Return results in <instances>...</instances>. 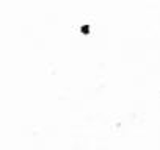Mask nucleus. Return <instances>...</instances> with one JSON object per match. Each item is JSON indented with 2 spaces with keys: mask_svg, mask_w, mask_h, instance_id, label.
<instances>
[]
</instances>
